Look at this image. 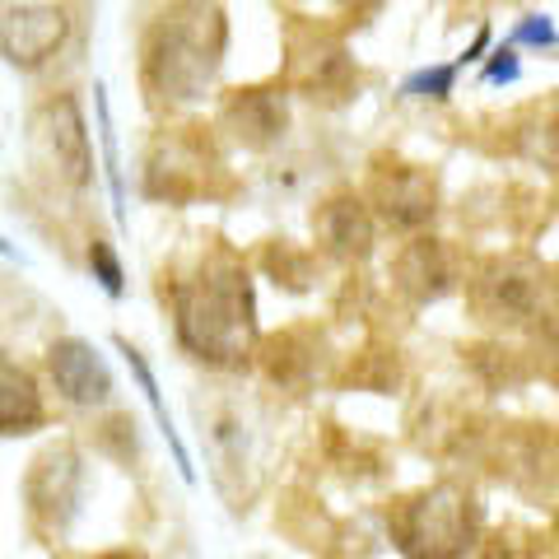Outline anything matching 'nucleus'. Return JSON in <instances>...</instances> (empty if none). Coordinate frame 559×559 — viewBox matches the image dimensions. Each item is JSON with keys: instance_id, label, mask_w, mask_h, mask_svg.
Returning <instances> with one entry per match:
<instances>
[{"instance_id": "a211bd4d", "label": "nucleus", "mask_w": 559, "mask_h": 559, "mask_svg": "<svg viewBox=\"0 0 559 559\" xmlns=\"http://www.w3.org/2000/svg\"><path fill=\"white\" fill-rule=\"evenodd\" d=\"M457 75H462V70L452 66V61H448V66L415 70V75L401 84V94H406V98H433V103H443L452 90H457Z\"/></svg>"}, {"instance_id": "4be33fe9", "label": "nucleus", "mask_w": 559, "mask_h": 559, "mask_svg": "<svg viewBox=\"0 0 559 559\" xmlns=\"http://www.w3.org/2000/svg\"><path fill=\"white\" fill-rule=\"evenodd\" d=\"M485 51H489V28H480V33H476V43H471V47H466V51H462V57L452 61V66H457V70H466L471 61H480Z\"/></svg>"}, {"instance_id": "ddd939ff", "label": "nucleus", "mask_w": 559, "mask_h": 559, "mask_svg": "<svg viewBox=\"0 0 559 559\" xmlns=\"http://www.w3.org/2000/svg\"><path fill=\"white\" fill-rule=\"evenodd\" d=\"M285 121H289L285 90H238L224 98V108H219V127L248 150L275 145V140L285 135Z\"/></svg>"}, {"instance_id": "0eeeda50", "label": "nucleus", "mask_w": 559, "mask_h": 559, "mask_svg": "<svg viewBox=\"0 0 559 559\" xmlns=\"http://www.w3.org/2000/svg\"><path fill=\"white\" fill-rule=\"evenodd\" d=\"M80 489H84V466L80 452L61 443L47 448L38 462H33L28 480H24V499H28V522L43 536H61L70 527V518L80 513Z\"/></svg>"}, {"instance_id": "1a4fd4ad", "label": "nucleus", "mask_w": 559, "mask_h": 559, "mask_svg": "<svg viewBox=\"0 0 559 559\" xmlns=\"http://www.w3.org/2000/svg\"><path fill=\"white\" fill-rule=\"evenodd\" d=\"M369 205L382 224L415 234L439 215V182L419 164H378L369 173Z\"/></svg>"}, {"instance_id": "f257e3e1", "label": "nucleus", "mask_w": 559, "mask_h": 559, "mask_svg": "<svg viewBox=\"0 0 559 559\" xmlns=\"http://www.w3.org/2000/svg\"><path fill=\"white\" fill-rule=\"evenodd\" d=\"M173 331L187 355L210 369H242L257 355V294L234 248L210 242L173 275Z\"/></svg>"}, {"instance_id": "39448f33", "label": "nucleus", "mask_w": 559, "mask_h": 559, "mask_svg": "<svg viewBox=\"0 0 559 559\" xmlns=\"http://www.w3.org/2000/svg\"><path fill=\"white\" fill-rule=\"evenodd\" d=\"M546 271L527 257H489L480 261L466 280L471 308L476 318L489 326H522L540 312V299H546Z\"/></svg>"}, {"instance_id": "4468645a", "label": "nucleus", "mask_w": 559, "mask_h": 559, "mask_svg": "<svg viewBox=\"0 0 559 559\" xmlns=\"http://www.w3.org/2000/svg\"><path fill=\"white\" fill-rule=\"evenodd\" d=\"M318 238L331 257L364 261L373 252V210L359 197H331L318 215Z\"/></svg>"}, {"instance_id": "6ab92c4d", "label": "nucleus", "mask_w": 559, "mask_h": 559, "mask_svg": "<svg viewBox=\"0 0 559 559\" xmlns=\"http://www.w3.org/2000/svg\"><path fill=\"white\" fill-rule=\"evenodd\" d=\"M90 266H94V280L112 294V299H121V294H127V271H121V257L112 252L108 238H94V242H90Z\"/></svg>"}, {"instance_id": "9d476101", "label": "nucleus", "mask_w": 559, "mask_h": 559, "mask_svg": "<svg viewBox=\"0 0 559 559\" xmlns=\"http://www.w3.org/2000/svg\"><path fill=\"white\" fill-rule=\"evenodd\" d=\"M47 378L57 388V396L75 411H103L117 392L108 359L80 336H61L47 345Z\"/></svg>"}, {"instance_id": "7ed1b4c3", "label": "nucleus", "mask_w": 559, "mask_h": 559, "mask_svg": "<svg viewBox=\"0 0 559 559\" xmlns=\"http://www.w3.org/2000/svg\"><path fill=\"white\" fill-rule=\"evenodd\" d=\"M480 503L462 485L419 489L392 513V540L406 559H466L480 546Z\"/></svg>"}, {"instance_id": "dca6fc26", "label": "nucleus", "mask_w": 559, "mask_h": 559, "mask_svg": "<svg viewBox=\"0 0 559 559\" xmlns=\"http://www.w3.org/2000/svg\"><path fill=\"white\" fill-rule=\"evenodd\" d=\"M121 349H127V364H131V373L140 378V392H145V401H150L154 419H159V429H164V439H168V448H173V457H178V471H182V476L191 480V476H197V471H191L187 448H182V439H178V429H173V415H168V406H164V392H159V382H154V373H150L145 355H140L135 345H127V341H121Z\"/></svg>"}, {"instance_id": "aec40b11", "label": "nucleus", "mask_w": 559, "mask_h": 559, "mask_svg": "<svg viewBox=\"0 0 559 559\" xmlns=\"http://www.w3.org/2000/svg\"><path fill=\"white\" fill-rule=\"evenodd\" d=\"M480 80H485V84H513V80H518V43H513V47H499L495 57H489V66H485Z\"/></svg>"}, {"instance_id": "f3484780", "label": "nucleus", "mask_w": 559, "mask_h": 559, "mask_svg": "<svg viewBox=\"0 0 559 559\" xmlns=\"http://www.w3.org/2000/svg\"><path fill=\"white\" fill-rule=\"evenodd\" d=\"M98 94V135H103V159H108V182H112V205L117 219H127V187H121V159H117V131H112V112H108V94Z\"/></svg>"}, {"instance_id": "423d86ee", "label": "nucleus", "mask_w": 559, "mask_h": 559, "mask_svg": "<svg viewBox=\"0 0 559 559\" xmlns=\"http://www.w3.org/2000/svg\"><path fill=\"white\" fill-rule=\"evenodd\" d=\"M285 84L308 98H326V103L345 98L349 84H355V61H349V47L341 43V33H331L322 24H294Z\"/></svg>"}, {"instance_id": "f03ea898", "label": "nucleus", "mask_w": 559, "mask_h": 559, "mask_svg": "<svg viewBox=\"0 0 559 559\" xmlns=\"http://www.w3.org/2000/svg\"><path fill=\"white\" fill-rule=\"evenodd\" d=\"M229 47L219 0H168L140 43V80L154 108L201 103L215 84Z\"/></svg>"}, {"instance_id": "6e6552de", "label": "nucleus", "mask_w": 559, "mask_h": 559, "mask_svg": "<svg viewBox=\"0 0 559 559\" xmlns=\"http://www.w3.org/2000/svg\"><path fill=\"white\" fill-rule=\"evenodd\" d=\"M215 168L219 159L210 154V140L201 135V127H187V131L154 140L150 164H145V187H150V197L182 205L210 187V173Z\"/></svg>"}, {"instance_id": "5701e85b", "label": "nucleus", "mask_w": 559, "mask_h": 559, "mask_svg": "<svg viewBox=\"0 0 559 559\" xmlns=\"http://www.w3.org/2000/svg\"><path fill=\"white\" fill-rule=\"evenodd\" d=\"M336 5H341L345 14H369V10L382 5V0H336Z\"/></svg>"}, {"instance_id": "9b49d317", "label": "nucleus", "mask_w": 559, "mask_h": 559, "mask_svg": "<svg viewBox=\"0 0 559 559\" xmlns=\"http://www.w3.org/2000/svg\"><path fill=\"white\" fill-rule=\"evenodd\" d=\"M70 38V14L61 5H20L0 20V57L20 70L47 66Z\"/></svg>"}, {"instance_id": "f8f14e48", "label": "nucleus", "mask_w": 559, "mask_h": 559, "mask_svg": "<svg viewBox=\"0 0 559 559\" xmlns=\"http://www.w3.org/2000/svg\"><path fill=\"white\" fill-rule=\"evenodd\" d=\"M392 285L419 308L439 304L443 294L457 289V257H452L443 238L419 234L411 242H401V252L392 257Z\"/></svg>"}, {"instance_id": "b1692460", "label": "nucleus", "mask_w": 559, "mask_h": 559, "mask_svg": "<svg viewBox=\"0 0 559 559\" xmlns=\"http://www.w3.org/2000/svg\"><path fill=\"white\" fill-rule=\"evenodd\" d=\"M94 559H135V555H127V550H108V555H94Z\"/></svg>"}, {"instance_id": "412c9836", "label": "nucleus", "mask_w": 559, "mask_h": 559, "mask_svg": "<svg viewBox=\"0 0 559 559\" xmlns=\"http://www.w3.org/2000/svg\"><path fill=\"white\" fill-rule=\"evenodd\" d=\"M513 43H527V47H555V24L546 20V14H532V20H522L518 33H513Z\"/></svg>"}, {"instance_id": "2eb2a0df", "label": "nucleus", "mask_w": 559, "mask_h": 559, "mask_svg": "<svg viewBox=\"0 0 559 559\" xmlns=\"http://www.w3.org/2000/svg\"><path fill=\"white\" fill-rule=\"evenodd\" d=\"M43 419H47V401H43L38 378L0 349V439L43 429Z\"/></svg>"}, {"instance_id": "20e7f679", "label": "nucleus", "mask_w": 559, "mask_h": 559, "mask_svg": "<svg viewBox=\"0 0 559 559\" xmlns=\"http://www.w3.org/2000/svg\"><path fill=\"white\" fill-rule=\"evenodd\" d=\"M28 150H33V164L57 187L70 191H84L94 182V145H90V131H84V112L70 94L47 98L38 112L28 121Z\"/></svg>"}, {"instance_id": "393cba45", "label": "nucleus", "mask_w": 559, "mask_h": 559, "mask_svg": "<svg viewBox=\"0 0 559 559\" xmlns=\"http://www.w3.org/2000/svg\"><path fill=\"white\" fill-rule=\"evenodd\" d=\"M0 252H5V257H14V248H10V242H5V238H0Z\"/></svg>"}]
</instances>
